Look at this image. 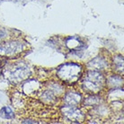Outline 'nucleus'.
<instances>
[{
	"label": "nucleus",
	"instance_id": "obj_4",
	"mask_svg": "<svg viewBox=\"0 0 124 124\" xmlns=\"http://www.w3.org/2000/svg\"><path fill=\"white\" fill-rule=\"evenodd\" d=\"M0 114L5 119H11L14 117V113H13V112L11 111V109L9 107H4V108H2L1 112H0Z\"/></svg>",
	"mask_w": 124,
	"mask_h": 124
},
{
	"label": "nucleus",
	"instance_id": "obj_2",
	"mask_svg": "<svg viewBox=\"0 0 124 124\" xmlns=\"http://www.w3.org/2000/svg\"><path fill=\"white\" fill-rule=\"evenodd\" d=\"M85 86L90 90H96L102 85V77L96 72H90L85 80Z\"/></svg>",
	"mask_w": 124,
	"mask_h": 124
},
{
	"label": "nucleus",
	"instance_id": "obj_1",
	"mask_svg": "<svg viewBox=\"0 0 124 124\" xmlns=\"http://www.w3.org/2000/svg\"><path fill=\"white\" fill-rule=\"evenodd\" d=\"M81 72V68L76 64H67L59 69V76L66 81H75L78 79Z\"/></svg>",
	"mask_w": 124,
	"mask_h": 124
},
{
	"label": "nucleus",
	"instance_id": "obj_3",
	"mask_svg": "<svg viewBox=\"0 0 124 124\" xmlns=\"http://www.w3.org/2000/svg\"><path fill=\"white\" fill-rule=\"evenodd\" d=\"M68 40L73 42L72 44L71 43H67V46H68L69 49H80V47L82 46V42L78 40V38L72 37V38H69Z\"/></svg>",
	"mask_w": 124,
	"mask_h": 124
}]
</instances>
